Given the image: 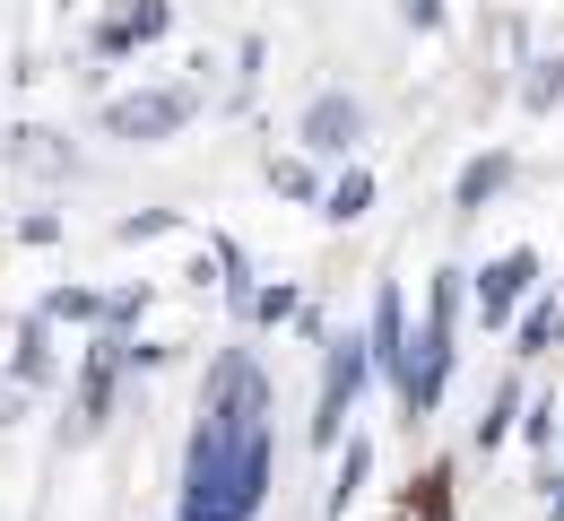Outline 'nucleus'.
Listing matches in <instances>:
<instances>
[{"label":"nucleus","mask_w":564,"mask_h":521,"mask_svg":"<svg viewBox=\"0 0 564 521\" xmlns=\"http://www.w3.org/2000/svg\"><path fill=\"white\" fill-rule=\"evenodd\" d=\"M270 487V417H261V382L243 357L217 366V391L192 435V469H183V521H252Z\"/></svg>","instance_id":"obj_1"},{"label":"nucleus","mask_w":564,"mask_h":521,"mask_svg":"<svg viewBox=\"0 0 564 521\" xmlns=\"http://www.w3.org/2000/svg\"><path fill=\"white\" fill-rule=\"evenodd\" d=\"M443 373H452V287H434V313H425V348L409 357V373H400L409 409H434V400H443Z\"/></svg>","instance_id":"obj_2"},{"label":"nucleus","mask_w":564,"mask_h":521,"mask_svg":"<svg viewBox=\"0 0 564 521\" xmlns=\"http://www.w3.org/2000/svg\"><path fill=\"white\" fill-rule=\"evenodd\" d=\"M356 382H365V348L356 339H339V357H330V382H322V435H339V417H348V400H356Z\"/></svg>","instance_id":"obj_3"},{"label":"nucleus","mask_w":564,"mask_h":521,"mask_svg":"<svg viewBox=\"0 0 564 521\" xmlns=\"http://www.w3.org/2000/svg\"><path fill=\"white\" fill-rule=\"evenodd\" d=\"M192 113V96H140V105H113V131L122 140H156V131H174Z\"/></svg>","instance_id":"obj_4"},{"label":"nucleus","mask_w":564,"mask_h":521,"mask_svg":"<svg viewBox=\"0 0 564 521\" xmlns=\"http://www.w3.org/2000/svg\"><path fill=\"white\" fill-rule=\"evenodd\" d=\"M530 270H539L530 252H503V261H495L487 279H478V304H487V322H503V313L521 304V287H530Z\"/></svg>","instance_id":"obj_5"},{"label":"nucleus","mask_w":564,"mask_h":521,"mask_svg":"<svg viewBox=\"0 0 564 521\" xmlns=\"http://www.w3.org/2000/svg\"><path fill=\"white\" fill-rule=\"evenodd\" d=\"M304 140H313V149H348L356 140V105L348 96H322V105L304 113Z\"/></svg>","instance_id":"obj_6"},{"label":"nucleus","mask_w":564,"mask_h":521,"mask_svg":"<svg viewBox=\"0 0 564 521\" xmlns=\"http://www.w3.org/2000/svg\"><path fill=\"white\" fill-rule=\"evenodd\" d=\"M495 183H503V156H487V165H469V174H460V209H478V200H487Z\"/></svg>","instance_id":"obj_7"},{"label":"nucleus","mask_w":564,"mask_h":521,"mask_svg":"<svg viewBox=\"0 0 564 521\" xmlns=\"http://www.w3.org/2000/svg\"><path fill=\"white\" fill-rule=\"evenodd\" d=\"M365 200H373V183H365V174H348V183H339V192H330V209H339V218H356V209H365Z\"/></svg>","instance_id":"obj_8"}]
</instances>
